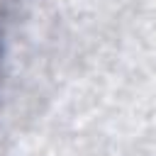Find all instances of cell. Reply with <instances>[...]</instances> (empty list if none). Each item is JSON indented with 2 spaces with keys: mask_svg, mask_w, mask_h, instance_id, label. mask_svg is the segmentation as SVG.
<instances>
[{
  "mask_svg": "<svg viewBox=\"0 0 156 156\" xmlns=\"http://www.w3.org/2000/svg\"><path fill=\"white\" fill-rule=\"evenodd\" d=\"M0 61H2V24H0Z\"/></svg>",
  "mask_w": 156,
  "mask_h": 156,
  "instance_id": "1",
  "label": "cell"
}]
</instances>
